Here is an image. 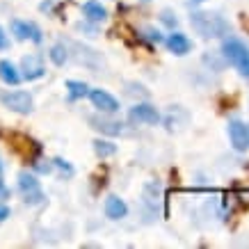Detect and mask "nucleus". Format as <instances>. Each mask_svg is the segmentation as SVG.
I'll return each instance as SVG.
<instances>
[{"label": "nucleus", "mask_w": 249, "mask_h": 249, "mask_svg": "<svg viewBox=\"0 0 249 249\" xmlns=\"http://www.w3.org/2000/svg\"><path fill=\"white\" fill-rule=\"evenodd\" d=\"M222 51H224V57L240 71L242 76L249 78V48L247 46L242 44L240 39H227L224 46H222Z\"/></svg>", "instance_id": "f03ea898"}, {"label": "nucleus", "mask_w": 249, "mask_h": 249, "mask_svg": "<svg viewBox=\"0 0 249 249\" xmlns=\"http://www.w3.org/2000/svg\"><path fill=\"white\" fill-rule=\"evenodd\" d=\"M126 213H128V206L124 204V199L119 196H107L106 201V215L110 219H121L126 217Z\"/></svg>", "instance_id": "9b49d317"}, {"label": "nucleus", "mask_w": 249, "mask_h": 249, "mask_svg": "<svg viewBox=\"0 0 249 249\" xmlns=\"http://www.w3.org/2000/svg\"><path fill=\"white\" fill-rule=\"evenodd\" d=\"M18 190H21V195L25 196V201H30V204H39V201L44 199V192H41L39 181L28 172L18 174Z\"/></svg>", "instance_id": "20e7f679"}, {"label": "nucleus", "mask_w": 249, "mask_h": 249, "mask_svg": "<svg viewBox=\"0 0 249 249\" xmlns=\"http://www.w3.org/2000/svg\"><path fill=\"white\" fill-rule=\"evenodd\" d=\"M44 73H46V69L37 55L23 57V76L21 78H25V80H37V78H41Z\"/></svg>", "instance_id": "1a4fd4ad"}, {"label": "nucleus", "mask_w": 249, "mask_h": 249, "mask_svg": "<svg viewBox=\"0 0 249 249\" xmlns=\"http://www.w3.org/2000/svg\"><path fill=\"white\" fill-rule=\"evenodd\" d=\"M9 46V39H7V35H5V30L0 28V51H5Z\"/></svg>", "instance_id": "a211bd4d"}, {"label": "nucleus", "mask_w": 249, "mask_h": 249, "mask_svg": "<svg viewBox=\"0 0 249 249\" xmlns=\"http://www.w3.org/2000/svg\"><path fill=\"white\" fill-rule=\"evenodd\" d=\"M51 60H53V64H57V67H62L64 62H67V48L62 44H57V46H53L51 48Z\"/></svg>", "instance_id": "f3484780"}, {"label": "nucleus", "mask_w": 249, "mask_h": 249, "mask_svg": "<svg viewBox=\"0 0 249 249\" xmlns=\"http://www.w3.org/2000/svg\"><path fill=\"white\" fill-rule=\"evenodd\" d=\"M12 35H14L16 39H21V41H25V39H30L35 44L41 41V30H39L37 25H35V23H28V21H18V18L12 21Z\"/></svg>", "instance_id": "0eeeda50"}, {"label": "nucleus", "mask_w": 249, "mask_h": 249, "mask_svg": "<svg viewBox=\"0 0 249 249\" xmlns=\"http://www.w3.org/2000/svg\"><path fill=\"white\" fill-rule=\"evenodd\" d=\"M190 25L195 28L196 35H201L206 39L224 37L229 35V23L215 12H192L190 16Z\"/></svg>", "instance_id": "f257e3e1"}, {"label": "nucleus", "mask_w": 249, "mask_h": 249, "mask_svg": "<svg viewBox=\"0 0 249 249\" xmlns=\"http://www.w3.org/2000/svg\"><path fill=\"white\" fill-rule=\"evenodd\" d=\"M130 121H137V124H146V126H156L160 121V114L158 110L153 106H149V103H137L135 107H130L128 112Z\"/></svg>", "instance_id": "39448f33"}, {"label": "nucleus", "mask_w": 249, "mask_h": 249, "mask_svg": "<svg viewBox=\"0 0 249 249\" xmlns=\"http://www.w3.org/2000/svg\"><path fill=\"white\" fill-rule=\"evenodd\" d=\"M83 12H85V16H87V21H94V23L106 21V16H107L106 7H103L101 2H96V0H87L83 5Z\"/></svg>", "instance_id": "f8f14e48"}, {"label": "nucleus", "mask_w": 249, "mask_h": 249, "mask_svg": "<svg viewBox=\"0 0 249 249\" xmlns=\"http://www.w3.org/2000/svg\"><path fill=\"white\" fill-rule=\"evenodd\" d=\"M89 124L94 126L96 130L101 133H107V135H119L121 130V124L119 121H110V119H98V117H89Z\"/></svg>", "instance_id": "ddd939ff"}, {"label": "nucleus", "mask_w": 249, "mask_h": 249, "mask_svg": "<svg viewBox=\"0 0 249 249\" xmlns=\"http://www.w3.org/2000/svg\"><path fill=\"white\" fill-rule=\"evenodd\" d=\"M167 46H169V51H172V53L185 55V53H190L192 41H190L185 35H181V32H174V35H169V37H167Z\"/></svg>", "instance_id": "9d476101"}, {"label": "nucleus", "mask_w": 249, "mask_h": 249, "mask_svg": "<svg viewBox=\"0 0 249 249\" xmlns=\"http://www.w3.org/2000/svg\"><path fill=\"white\" fill-rule=\"evenodd\" d=\"M0 80L7 85H16L21 80V73L16 71V67L9 60H0Z\"/></svg>", "instance_id": "4468645a"}, {"label": "nucleus", "mask_w": 249, "mask_h": 249, "mask_svg": "<svg viewBox=\"0 0 249 249\" xmlns=\"http://www.w3.org/2000/svg\"><path fill=\"white\" fill-rule=\"evenodd\" d=\"M229 137L235 151H247L249 149V126L242 121H231L229 124Z\"/></svg>", "instance_id": "423d86ee"}, {"label": "nucleus", "mask_w": 249, "mask_h": 249, "mask_svg": "<svg viewBox=\"0 0 249 249\" xmlns=\"http://www.w3.org/2000/svg\"><path fill=\"white\" fill-rule=\"evenodd\" d=\"M0 103L18 114H28L32 112V96L28 91H2L0 94Z\"/></svg>", "instance_id": "7ed1b4c3"}, {"label": "nucleus", "mask_w": 249, "mask_h": 249, "mask_svg": "<svg viewBox=\"0 0 249 249\" xmlns=\"http://www.w3.org/2000/svg\"><path fill=\"white\" fill-rule=\"evenodd\" d=\"M67 89H69V96L73 98H83L87 94V85L80 83V80H67Z\"/></svg>", "instance_id": "dca6fc26"}, {"label": "nucleus", "mask_w": 249, "mask_h": 249, "mask_svg": "<svg viewBox=\"0 0 249 249\" xmlns=\"http://www.w3.org/2000/svg\"><path fill=\"white\" fill-rule=\"evenodd\" d=\"M196 2H204V0H196Z\"/></svg>", "instance_id": "4be33fe9"}, {"label": "nucleus", "mask_w": 249, "mask_h": 249, "mask_svg": "<svg viewBox=\"0 0 249 249\" xmlns=\"http://www.w3.org/2000/svg\"><path fill=\"white\" fill-rule=\"evenodd\" d=\"M55 162H57V167H62V169H64V172H67L69 176L73 174V169H71V167H69V165H67V162H64V160H62V158H57V160H55Z\"/></svg>", "instance_id": "6ab92c4d"}, {"label": "nucleus", "mask_w": 249, "mask_h": 249, "mask_svg": "<svg viewBox=\"0 0 249 249\" xmlns=\"http://www.w3.org/2000/svg\"><path fill=\"white\" fill-rule=\"evenodd\" d=\"M89 98H91V103H94V107H98L101 112L112 114L119 110V101H117L112 94H107L106 89H91Z\"/></svg>", "instance_id": "6e6552de"}, {"label": "nucleus", "mask_w": 249, "mask_h": 249, "mask_svg": "<svg viewBox=\"0 0 249 249\" xmlns=\"http://www.w3.org/2000/svg\"><path fill=\"white\" fill-rule=\"evenodd\" d=\"M94 151H96V156H101V158H110V156L117 153V146H114L112 142H107V140H96V142H94Z\"/></svg>", "instance_id": "2eb2a0df"}, {"label": "nucleus", "mask_w": 249, "mask_h": 249, "mask_svg": "<svg viewBox=\"0 0 249 249\" xmlns=\"http://www.w3.org/2000/svg\"><path fill=\"white\" fill-rule=\"evenodd\" d=\"M7 190H5V185H2V162H0V195H5Z\"/></svg>", "instance_id": "412c9836"}, {"label": "nucleus", "mask_w": 249, "mask_h": 249, "mask_svg": "<svg viewBox=\"0 0 249 249\" xmlns=\"http://www.w3.org/2000/svg\"><path fill=\"white\" fill-rule=\"evenodd\" d=\"M7 217H9V208H7V206L0 204V222H5Z\"/></svg>", "instance_id": "aec40b11"}]
</instances>
